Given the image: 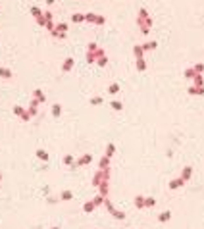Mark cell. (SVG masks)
<instances>
[{
  "instance_id": "obj_1",
  "label": "cell",
  "mask_w": 204,
  "mask_h": 229,
  "mask_svg": "<svg viewBox=\"0 0 204 229\" xmlns=\"http://www.w3.org/2000/svg\"><path fill=\"white\" fill-rule=\"evenodd\" d=\"M0 75H2V77H12V73H10L8 69H4V68H0Z\"/></svg>"
},
{
  "instance_id": "obj_2",
  "label": "cell",
  "mask_w": 204,
  "mask_h": 229,
  "mask_svg": "<svg viewBox=\"0 0 204 229\" xmlns=\"http://www.w3.org/2000/svg\"><path fill=\"white\" fill-rule=\"evenodd\" d=\"M37 156H39V158H42V160H46V158H48V154H46L44 150H39V152H37Z\"/></svg>"
},
{
  "instance_id": "obj_3",
  "label": "cell",
  "mask_w": 204,
  "mask_h": 229,
  "mask_svg": "<svg viewBox=\"0 0 204 229\" xmlns=\"http://www.w3.org/2000/svg\"><path fill=\"white\" fill-rule=\"evenodd\" d=\"M71 64H73V60H65V64H64V69H65V71L71 68Z\"/></svg>"
},
{
  "instance_id": "obj_4",
  "label": "cell",
  "mask_w": 204,
  "mask_h": 229,
  "mask_svg": "<svg viewBox=\"0 0 204 229\" xmlns=\"http://www.w3.org/2000/svg\"><path fill=\"white\" fill-rule=\"evenodd\" d=\"M81 19H83V16H81V14H75L73 16V21H81Z\"/></svg>"
},
{
  "instance_id": "obj_5",
  "label": "cell",
  "mask_w": 204,
  "mask_h": 229,
  "mask_svg": "<svg viewBox=\"0 0 204 229\" xmlns=\"http://www.w3.org/2000/svg\"><path fill=\"white\" fill-rule=\"evenodd\" d=\"M54 116H60V106H54Z\"/></svg>"
},
{
  "instance_id": "obj_6",
  "label": "cell",
  "mask_w": 204,
  "mask_h": 229,
  "mask_svg": "<svg viewBox=\"0 0 204 229\" xmlns=\"http://www.w3.org/2000/svg\"><path fill=\"white\" fill-rule=\"evenodd\" d=\"M46 2H48V4H52V2H54V0H46Z\"/></svg>"
}]
</instances>
